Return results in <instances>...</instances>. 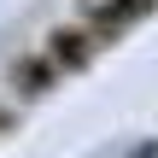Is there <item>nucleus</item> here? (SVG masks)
<instances>
[{
  "mask_svg": "<svg viewBox=\"0 0 158 158\" xmlns=\"http://www.w3.org/2000/svg\"><path fill=\"white\" fill-rule=\"evenodd\" d=\"M152 6L158 0H100L94 18H88V35H94V41H117V35H123L129 23H141Z\"/></svg>",
  "mask_w": 158,
  "mask_h": 158,
  "instance_id": "f257e3e1",
  "label": "nucleus"
},
{
  "mask_svg": "<svg viewBox=\"0 0 158 158\" xmlns=\"http://www.w3.org/2000/svg\"><path fill=\"white\" fill-rule=\"evenodd\" d=\"M94 47H100V41H94L88 29H59L53 47H47V59H53L59 70H82V64L94 59Z\"/></svg>",
  "mask_w": 158,
  "mask_h": 158,
  "instance_id": "f03ea898",
  "label": "nucleus"
},
{
  "mask_svg": "<svg viewBox=\"0 0 158 158\" xmlns=\"http://www.w3.org/2000/svg\"><path fill=\"white\" fill-rule=\"evenodd\" d=\"M53 76H59V64H53L47 53H35V59H18V64H12L18 94H47V88H53Z\"/></svg>",
  "mask_w": 158,
  "mask_h": 158,
  "instance_id": "7ed1b4c3",
  "label": "nucleus"
},
{
  "mask_svg": "<svg viewBox=\"0 0 158 158\" xmlns=\"http://www.w3.org/2000/svg\"><path fill=\"white\" fill-rule=\"evenodd\" d=\"M0 129H6V117H0Z\"/></svg>",
  "mask_w": 158,
  "mask_h": 158,
  "instance_id": "20e7f679",
  "label": "nucleus"
}]
</instances>
